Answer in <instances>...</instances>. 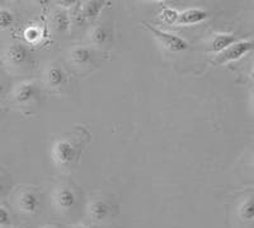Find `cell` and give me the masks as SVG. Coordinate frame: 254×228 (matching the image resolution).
Instances as JSON below:
<instances>
[{"mask_svg":"<svg viewBox=\"0 0 254 228\" xmlns=\"http://www.w3.org/2000/svg\"><path fill=\"white\" fill-rule=\"evenodd\" d=\"M144 24L146 26V28L153 33L156 37V40L160 42L163 47L165 50L171 52H183L186 50H188L190 45H188L187 41L185 38L179 37V36L173 35V33H169V32L162 31V29L156 28V27H153L151 24L144 22Z\"/></svg>","mask_w":254,"mask_h":228,"instance_id":"6da1fadb","label":"cell"},{"mask_svg":"<svg viewBox=\"0 0 254 228\" xmlns=\"http://www.w3.org/2000/svg\"><path fill=\"white\" fill-rule=\"evenodd\" d=\"M51 156L54 162L59 166L71 165L76 157V147L74 143L66 139L56 140L51 148Z\"/></svg>","mask_w":254,"mask_h":228,"instance_id":"7a4b0ae2","label":"cell"},{"mask_svg":"<svg viewBox=\"0 0 254 228\" xmlns=\"http://www.w3.org/2000/svg\"><path fill=\"white\" fill-rule=\"evenodd\" d=\"M253 50V41L252 40H242L233 43L230 47L224 50L222 52L217 54L216 64H225L230 61H237L247 55L248 52Z\"/></svg>","mask_w":254,"mask_h":228,"instance_id":"3957f363","label":"cell"},{"mask_svg":"<svg viewBox=\"0 0 254 228\" xmlns=\"http://www.w3.org/2000/svg\"><path fill=\"white\" fill-rule=\"evenodd\" d=\"M54 202H55L56 207L60 211H70V209L75 207L76 195L72 189L64 186V188L58 189L55 191V194H54Z\"/></svg>","mask_w":254,"mask_h":228,"instance_id":"277c9868","label":"cell"},{"mask_svg":"<svg viewBox=\"0 0 254 228\" xmlns=\"http://www.w3.org/2000/svg\"><path fill=\"white\" fill-rule=\"evenodd\" d=\"M210 17V13L199 8H190L185 10V12L179 13L177 24L179 26H187V24H196L201 23Z\"/></svg>","mask_w":254,"mask_h":228,"instance_id":"5b68a950","label":"cell"},{"mask_svg":"<svg viewBox=\"0 0 254 228\" xmlns=\"http://www.w3.org/2000/svg\"><path fill=\"white\" fill-rule=\"evenodd\" d=\"M18 205H19L20 212L29 214V216H33V214L38 213L41 204L40 199H38V197L35 193H32V191H23V193L20 194Z\"/></svg>","mask_w":254,"mask_h":228,"instance_id":"8992f818","label":"cell"},{"mask_svg":"<svg viewBox=\"0 0 254 228\" xmlns=\"http://www.w3.org/2000/svg\"><path fill=\"white\" fill-rule=\"evenodd\" d=\"M28 58L29 51L23 43H14L6 51V60L9 61V64L14 65V67H20V65L26 64Z\"/></svg>","mask_w":254,"mask_h":228,"instance_id":"52a82bcc","label":"cell"},{"mask_svg":"<svg viewBox=\"0 0 254 228\" xmlns=\"http://www.w3.org/2000/svg\"><path fill=\"white\" fill-rule=\"evenodd\" d=\"M88 214L94 222H103L110 216V205L102 200H94L88 207Z\"/></svg>","mask_w":254,"mask_h":228,"instance_id":"ba28073f","label":"cell"},{"mask_svg":"<svg viewBox=\"0 0 254 228\" xmlns=\"http://www.w3.org/2000/svg\"><path fill=\"white\" fill-rule=\"evenodd\" d=\"M36 96V86L32 82H24L20 83L19 86L15 88L14 92V99L15 101L19 104H27L31 101Z\"/></svg>","mask_w":254,"mask_h":228,"instance_id":"9c48e42d","label":"cell"},{"mask_svg":"<svg viewBox=\"0 0 254 228\" xmlns=\"http://www.w3.org/2000/svg\"><path fill=\"white\" fill-rule=\"evenodd\" d=\"M70 59H71L72 63L79 65V67H84V65H88L93 61V51L89 47L85 46L74 47L70 52Z\"/></svg>","mask_w":254,"mask_h":228,"instance_id":"30bf717a","label":"cell"},{"mask_svg":"<svg viewBox=\"0 0 254 228\" xmlns=\"http://www.w3.org/2000/svg\"><path fill=\"white\" fill-rule=\"evenodd\" d=\"M237 37L234 35H216L212 43H211V50L215 54H220L228 47H230L233 43L237 42Z\"/></svg>","mask_w":254,"mask_h":228,"instance_id":"8fae6325","label":"cell"},{"mask_svg":"<svg viewBox=\"0 0 254 228\" xmlns=\"http://www.w3.org/2000/svg\"><path fill=\"white\" fill-rule=\"evenodd\" d=\"M52 23H54V28L59 33H65L69 31L70 28V17L67 12L65 10H56L52 17Z\"/></svg>","mask_w":254,"mask_h":228,"instance_id":"7c38bea8","label":"cell"},{"mask_svg":"<svg viewBox=\"0 0 254 228\" xmlns=\"http://www.w3.org/2000/svg\"><path fill=\"white\" fill-rule=\"evenodd\" d=\"M46 81L50 87H60L66 81V74L61 68L51 67L46 73Z\"/></svg>","mask_w":254,"mask_h":228,"instance_id":"4fadbf2b","label":"cell"},{"mask_svg":"<svg viewBox=\"0 0 254 228\" xmlns=\"http://www.w3.org/2000/svg\"><path fill=\"white\" fill-rule=\"evenodd\" d=\"M238 216L244 222H252L254 220V204L252 197L247 198L238 208Z\"/></svg>","mask_w":254,"mask_h":228,"instance_id":"5bb4252c","label":"cell"},{"mask_svg":"<svg viewBox=\"0 0 254 228\" xmlns=\"http://www.w3.org/2000/svg\"><path fill=\"white\" fill-rule=\"evenodd\" d=\"M104 6V1H98V0H92V1H87L84 5L83 15L85 19L94 20L98 17L101 10Z\"/></svg>","mask_w":254,"mask_h":228,"instance_id":"9a60e30c","label":"cell"},{"mask_svg":"<svg viewBox=\"0 0 254 228\" xmlns=\"http://www.w3.org/2000/svg\"><path fill=\"white\" fill-rule=\"evenodd\" d=\"M90 40L94 45H98L102 46L104 43L107 42L108 40V32L104 26H97L94 27V29L90 33Z\"/></svg>","mask_w":254,"mask_h":228,"instance_id":"2e32d148","label":"cell"},{"mask_svg":"<svg viewBox=\"0 0 254 228\" xmlns=\"http://www.w3.org/2000/svg\"><path fill=\"white\" fill-rule=\"evenodd\" d=\"M14 23V14L9 9L0 8V29H6Z\"/></svg>","mask_w":254,"mask_h":228,"instance_id":"e0dca14e","label":"cell"},{"mask_svg":"<svg viewBox=\"0 0 254 228\" xmlns=\"http://www.w3.org/2000/svg\"><path fill=\"white\" fill-rule=\"evenodd\" d=\"M179 13L172 8H164L160 13V18L163 22L168 24H177V19H178Z\"/></svg>","mask_w":254,"mask_h":228,"instance_id":"ac0fdd59","label":"cell"},{"mask_svg":"<svg viewBox=\"0 0 254 228\" xmlns=\"http://www.w3.org/2000/svg\"><path fill=\"white\" fill-rule=\"evenodd\" d=\"M10 222H12V217H10V213L6 211L4 207L0 205V227H8L10 226Z\"/></svg>","mask_w":254,"mask_h":228,"instance_id":"d6986e66","label":"cell"},{"mask_svg":"<svg viewBox=\"0 0 254 228\" xmlns=\"http://www.w3.org/2000/svg\"><path fill=\"white\" fill-rule=\"evenodd\" d=\"M26 35H27V38H28V40L33 41V40H36L38 36H40V32L36 31V29H33V28H31V29H28V31H27Z\"/></svg>","mask_w":254,"mask_h":228,"instance_id":"ffe728a7","label":"cell"},{"mask_svg":"<svg viewBox=\"0 0 254 228\" xmlns=\"http://www.w3.org/2000/svg\"><path fill=\"white\" fill-rule=\"evenodd\" d=\"M4 93H5V84L3 82H0V99L3 97Z\"/></svg>","mask_w":254,"mask_h":228,"instance_id":"44dd1931","label":"cell"},{"mask_svg":"<svg viewBox=\"0 0 254 228\" xmlns=\"http://www.w3.org/2000/svg\"><path fill=\"white\" fill-rule=\"evenodd\" d=\"M3 191H4V182L3 180H1V177H0V195L3 194Z\"/></svg>","mask_w":254,"mask_h":228,"instance_id":"7402d4cb","label":"cell"},{"mask_svg":"<svg viewBox=\"0 0 254 228\" xmlns=\"http://www.w3.org/2000/svg\"><path fill=\"white\" fill-rule=\"evenodd\" d=\"M76 228H89V227H87V226H78Z\"/></svg>","mask_w":254,"mask_h":228,"instance_id":"603a6c76","label":"cell"},{"mask_svg":"<svg viewBox=\"0 0 254 228\" xmlns=\"http://www.w3.org/2000/svg\"><path fill=\"white\" fill-rule=\"evenodd\" d=\"M42 228H54V227H50V226H46V227H42Z\"/></svg>","mask_w":254,"mask_h":228,"instance_id":"cb8c5ba5","label":"cell"},{"mask_svg":"<svg viewBox=\"0 0 254 228\" xmlns=\"http://www.w3.org/2000/svg\"><path fill=\"white\" fill-rule=\"evenodd\" d=\"M0 122H1V114H0Z\"/></svg>","mask_w":254,"mask_h":228,"instance_id":"d4e9b609","label":"cell"},{"mask_svg":"<svg viewBox=\"0 0 254 228\" xmlns=\"http://www.w3.org/2000/svg\"><path fill=\"white\" fill-rule=\"evenodd\" d=\"M17 228H23V227H17Z\"/></svg>","mask_w":254,"mask_h":228,"instance_id":"484cf974","label":"cell"}]
</instances>
